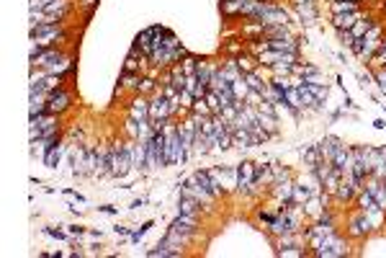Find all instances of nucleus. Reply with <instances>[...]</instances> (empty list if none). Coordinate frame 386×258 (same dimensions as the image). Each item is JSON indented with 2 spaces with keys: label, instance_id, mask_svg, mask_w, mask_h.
<instances>
[{
  "label": "nucleus",
  "instance_id": "nucleus-1",
  "mask_svg": "<svg viewBox=\"0 0 386 258\" xmlns=\"http://www.w3.org/2000/svg\"><path fill=\"white\" fill-rule=\"evenodd\" d=\"M165 134V160L167 163H180L186 158V147H183V140H180V132L175 127H160Z\"/></svg>",
  "mask_w": 386,
  "mask_h": 258
},
{
  "label": "nucleus",
  "instance_id": "nucleus-2",
  "mask_svg": "<svg viewBox=\"0 0 386 258\" xmlns=\"http://www.w3.org/2000/svg\"><path fill=\"white\" fill-rule=\"evenodd\" d=\"M62 37V26L60 24H39L31 29V41L36 47H49L52 41H57Z\"/></svg>",
  "mask_w": 386,
  "mask_h": 258
},
{
  "label": "nucleus",
  "instance_id": "nucleus-3",
  "mask_svg": "<svg viewBox=\"0 0 386 258\" xmlns=\"http://www.w3.org/2000/svg\"><path fill=\"white\" fill-rule=\"evenodd\" d=\"M173 104H170L167 98H162V96H157L152 104H150V121H152V129H160L165 121H167V116L173 114Z\"/></svg>",
  "mask_w": 386,
  "mask_h": 258
},
{
  "label": "nucleus",
  "instance_id": "nucleus-4",
  "mask_svg": "<svg viewBox=\"0 0 386 258\" xmlns=\"http://www.w3.org/2000/svg\"><path fill=\"white\" fill-rule=\"evenodd\" d=\"M67 106H70V93L60 91V88L47 96V114H60V111H64Z\"/></svg>",
  "mask_w": 386,
  "mask_h": 258
},
{
  "label": "nucleus",
  "instance_id": "nucleus-5",
  "mask_svg": "<svg viewBox=\"0 0 386 258\" xmlns=\"http://www.w3.org/2000/svg\"><path fill=\"white\" fill-rule=\"evenodd\" d=\"M320 256H340V253H345L343 251V243H340L337 238H332V235H327V240L320 243V251H317Z\"/></svg>",
  "mask_w": 386,
  "mask_h": 258
},
{
  "label": "nucleus",
  "instance_id": "nucleus-6",
  "mask_svg": "<svg viewBox=\"0 0 386 258\" xmlns=\"http://www.w3.org/2000/svg\"><path fill=\"white\" fill-rule=\"evenodd\" d=\"M131 119L134 121H147L150 119V104H147L144 98H137V101H131Z\"/></svg>",
  "mask_w": 386,
  "mask_h": 258
},
{
  "label": "nucleus",
  "instance_id": "nucleus-7",
  "mask_svg": "<svg viewBox=\"0 0 386 258\" xmlns=\"http://www.w3.org/2000/svg\"><path fill=\"white\" fill-rule=\"evenodd\" d=\"M67 8H70V0H54V3H49L44 10H47L49 16H54L57 21H60V18L67 13Z\"/></svg>",
  "mask_w": 386,
  "mask_h": 258
},
{
  "label": "nucleus",
  "instance_id": "nucleus-8",
  "mask_svg": "<svg viewBox=\"0 0 386 258\" xmlns=\"http://www.w3.org/2000/svg\"><path fill=\"white\" fill-rule=\"evenodd\" d=\"M348 31H350V37H353V41H355V39L366 37V34L371 31V21H368V18H358V21H355V26H353V29H348Z\"/></svg>",
  "mask_w": 386,
  "mask_h": 258
},
{
  "label": "nucleus",
  "instance_id": "nucleus-9",
  "mask_svg": "<svg viewBox=\"0 0 386 258\" xmlns=\"http://www.w3.org/2000/svg\"><path fill=\"white\" fill-rule=\"evenodd\" d=\"M358 18H360L358 13H337L335 16V26L337 29H353Z\"/></svg>",
  "mask_w": 386,
  "mask_h": 258
},
{
  "label": "nucleus",
  "instance_id": "nucleus-10",
  "mask_svg": "<svg viewBox=\"0 0 386 258\" xmlns=\"http://www.w3.org/2000/svg\"><path fill=\"white\" fill-rule=\"evenodd\" d=\"M368 191L376 196V204H379V209H386V184H373Z\"/></svg>",
  "mask_w": 386,
  "mask_h": 258
},
{
  "label": "nucleus",
  "instance_id": "nucleus-11",
  "mask_svg": "<svg viewBox=\"0 0 386 258\" xmlns=\"http://www.w3.org/2000/svg\"><path fill=\"white\" fill-rule=\"evenodd\" d=\"M368 230H371V220L368 217H355L353 225H350V232H353V235H363Z\"/></svg>",
  "mask_w": 386,
  "mask_h": 258
},
{
  "label": "nucleus",
  "instance_id": "nucleus-12",
  "mask_svg": "<svg viewBox=\"0 0 386 258\" xmlns=\"http://www.w3.org/2000/svg\"><path fill=\"white\" fill-rule=\"evenodd\" d=\"M60 155H62V147H60V145H54V147H49V152L44 155V163H47L49 168H57V163H60Z\"/></svg>",
  "mask_w": 386,
  "mask_h": 258
},
{
  "label": "nucleus",
  "instance_id": "nucleus-13",
  "mask_svg": "<svg viewBox=\"0 0 386 258\" xmlns=\"http://www.w3.org/2000/svg\"><path fill=\"white\" fill-rule=\"evenodd\" d=\"M358 201H360V209H363V212H373V209H379V204L373 201V194H371V191L360 194V199H358Z\"/></svg>",
  "mask_w": 386,
  "mask_h": 258
},
{
  "label": "nucleus",
  "instance_id": "nucleus-14",
  "mask_svg": "<svg viewBox=\"0 0 386 258\" xmlns=\"http://www.w3.org/2000/svg\"><path fill=\"white\" fill-rule=\"evenodd\" d=\"M332 8H335V13H355V3H353V0H337Z\"/></svg>",
  "mask_w": 386,
  "mask_h": 258
},
{
  "label": "nucleus",
  "instance_id": "nucleus-15",
  "mask_svg": "<svg viewBox=\"0 0 386 258\" xmlns=\"http://www.w3.org/2000/svg\"><path fill=\"white\" fill-rule=\"evenodd\" d=\"M196 209H198V201L193 199V196H186L183 204H180V212H183V215H193Z\"/></svg>",
  "mask_w": 386,
  "mask_h": 258
},
{
  "label": "nucleus",
  "instance_id": "nucleus-16",
  "mask_svg": "<svg viewBox=\"0 0 386 258\" xmlns=\"http://www.w3.org/2000/svg\"><path fill=\"white\" fill-rule=\"evenodd\" d=\"M245 80H247V85H250V88H253V91H257V93H265V85H263V83H260V80H257V77H255V75H247V77H245Z\"/></svg>",
  "mask_w": 386,
  "mask_h": 258
},
{
  "label": "nucleus",
  "instance_id": "nucleus-17",
  "mask_svg": "<svg viewBox=\"0 0 386 258\" xmlns=\"http://www.w3.org/2000/svg\"><path fill=\"white\" fill-rule=\"evenodd\" d=\"M180 67H183V73H186V75H196V67H198V65H196V60L186 57V62L180 65Z\"/></svg>",
  "mask_w": 386,
  "mask_h": 258
},
{
  "label": "nucleus",
  "instance_id": "nucleus-18",
  "mask_svg": "<svg viewBox=\"0 0 386 258\" xmlns=\"http://www.w3.org/2000/svg\"><path fill=\"white\" fill-rule=\"evenodd\" d=\"M193 109H196V114H209V106H206V101H201V98H196L193 101Z\"/></svg>",
  "mask_w": 386,
  "mask_h": 258
},
{
  "label": "nucleus",
  "instance_id": "nucleus-19",
  "mask_svg": "<svg viewBox=\"0 0 386 258\" xmlns=\"http://www.w3.org/2000/svg\"><path fill=\"white\" fill-rule=\"evenodd\" d=\"M124 85H127V88H137V85H139V77L127 73V75H124Z\"/></svg>",
  "mask_w": 386,
  "mask_h": 258
},
{
  "label": "nucleus",
  "instance_id": "nucleus-20",
  "mask_svg": "<svg viewBox=\"0 0 386 258\" xmlns=\"http://www.w3.org/2000/svg\"><path fill=\"white\" fill-rule=\"evenodd\" d=\"M49 3H54V0H31V10H44Z\"/></svg>",
  "mask_w": 386,
  "mask_h": 258
},
{
  "label": "nucleus",
  "instance_id": "nucleus-21",
  "mask_svg": "<svg viewBox=\"0 0 386 258\" xmlns=\"http://www.w3.org/2000/svg\"><path fill=\"white\" fill-rule=\"evenodd\" d=\"M237 65H240V73L242 70H253V60H250V57H240V60H237Z\"/></svg>",
  "mask_w": 386,
  "mask_h": 258
},
{
  "label": "nucleus",
  "instance_id": "nucleus-22",
  "mask_svg": "<svg viewBox=\"0 0 386 258\" xmlns=\"http://www.w3.org/2000/svg\"><path fill=\"white\" fill-rule=\"evenodd\" d=\"M152 88H155V80H150V77H147V80H142L139 91H152Z\"/></svg>",
  "mask_w": 386,
  "mask_h": 258
},
{
  "label": "nucleus",
  "instance_id": "nucleus-23",
  "mask_svg": "<svg viewBox=\"0 0 386 258\" xmlns=\"http://www.w3.org/2000/svg\"><path fill=\"white\" fill-rule=\"evenodd\" d=\"M379 62H386V41H381V47H379Z\"/></svg>",
  "mask_w": 386,
  "mask_h": 258
},
{
  "label": "nucleus",
  "instance_id": "nucleus-24",
  "mask_svg": "<svg viewBox=\"0 0 386 258\" xmlns=\"http://www.w3.org/2000/svg\"><path fill=\"white\" fill-rule=\"evenodd\" d=\"M379 83H381V88L386 91V70H381V73H379Z\"/></svg>",
  "mask_w": 386,
  "mask_h": 258
},
{
  "label": "nucleus",
  "instance_id": "nucleus-25",
  "mask_svg": "<svg viewBox=\"0 0 386 258\" xmlns=\"http://www.w3.org/2000/svg\"><path fill=\"white\" fill-rule=\"evenodd\" d=\"M83 5H93V0H83Z\"/></svg>",
  "mask_w": 386,
  "mask_h": 258
}]
</instances>
